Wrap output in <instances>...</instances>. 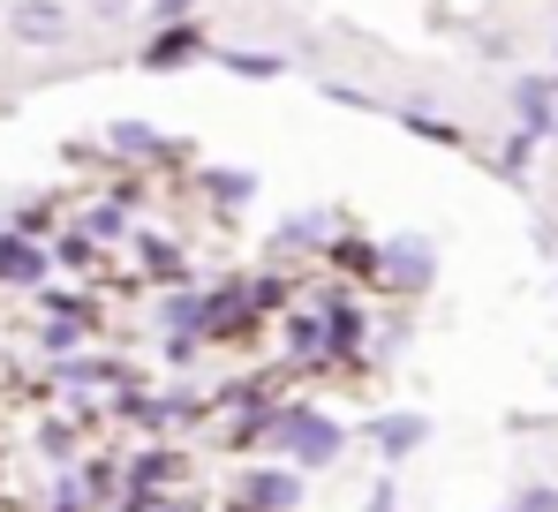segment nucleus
Masks as SVG:
<instances>
[{
	"instance_id": "nucleus-4",
	"label": "nucleus",
	"mask_w": 558,
	"mask_h": 512,
	"mask_svg": "<svg viewBox=\"0 0 558 512\" xmlns=\"http://www.w3.org/2000/svg\"><path fill=\"white\" fill-rule=\"evenodd\" d=\"M294 498H302V483H294V475H272V467L242 483V505L250 512H294Z\"/></svg>"
},
{
	"instance_id": "nucleus-17",
	"label": "nucleus",
	"mask_w": 558,
	"mask_h": 512,
	"mask_svg": "<svg viewBox=\"0 0 558 512\" xmlns=\"http://www.w3.org/2000/svg\"><path fill=\"white\" fill-rule=\"evenodd\" d=\"M151 512H189V505H151Z\"/></svg>"
},
{
	"instance_id": "nucleus-13",
	"label": "nucleus",
	"mask_w": 558,
	"mask_h": 512,
	"mask_svg": "<svg viewBox=\"0 0 558 512\" xmlns=\"http://www.w3.org/2000/svg\"><path fill=\"white\" fill-rule=\"evenodd\" d=\"M76 340H84V317H61V325L46 332V346H76Z\"/></svg>"
},
{
	"instance_id": "nucleus-3",
	"label": "nucleus",
	"mask_w": 558,
	"mask_h": 512,
	"mask_svg": "<svg viewBox=\"0 0 558 512\" xmlns=\"http://www.w3.org/2000/svg\"><path fill=\"white\" fill-rule=\"evenodd\" d=\"M513 113H521L529 136H551L558 129V76H521L513 84Z\"/></svg>"
},
{
	"instance_id": "nucleus-18",
	"label": "nucleus",
	"mask_w": 558,
	"mask_h": 512,
	"mask_svg": "<svg viewBox=\"0 0 558 512\" xmlns=\"http://www.w3.org/2000/svg\"><path fill=\"white\" fill-rule=\"evenodd\" d=\"M551 136H558V129H551Z\"/></svg>"
},
{
	"instance_id": "nucleus-5",
	"label": "nucleus",
	"mask_w": 558,
	"mask_h": 512,
	"mask_svg": "<svg viewBox=\"0 0 558 512\" xmlns=\"http://www.w3.org/2000/svg\"><path fill=\"white\" fill-rule=\"evenodd\" d=\"M196 53H204V38H196V23H167V31H159V38H151V46H144V69H182V61H196Z\"/></svg>"
},
{
	"instance_id": "nucleus-7",
	"label": "nucleus",
	"mask_w": 558,
	"mask_h": 512,
	"mask_svg": "<svg viewBox=\"0 0 558 512\" xmlns=\"http://www.w3.org/2000/svg\"><path fill=\"white\" fill-rule=\"evenodd\" d=\"M371 437H377V452H385V460H400V452H415V444L430 437V423H423V415H392V423H377Z\"/></svg>"
},
{
	"instance_id": "nucleus-6",
	"label": "nucleus",
	"mask_w": 558,
	"mask_h": 512,
	"mask_svg": "<svg viewBox=\"0 0 558 512\" xmlns=\"http://www.w3.org/2000/svg\"><path fill=\"white\" fill-rule=\"evenodd\" d=\"M377 264L392 271V287H423V279H430V249H423V242H392Z\"/></svg>"
},
{
	"instance_id": "nucleus-2",
	"label": "nucleus",
	"mask_w": 558,
	"mask_h": 512,
	"mask_svg": "<svg viewBox=\"0 0 558 512\" xmlns=\"http://www.w3.org/2000/svg\"><path fill=\"white\" fill-rule=\"evenodd\" d=\"M279 437H287V452H294V460H310V467L340 460V429L325 423V415H310V407H294V415L279 423Z\"/></svg>"
},
{
	"instance_id": "nucleus-10",
	"label": "nucleus",
	"mask_w": 558,
	"mask_h": 512,
	"mask_svg": "<svg viewBox=\"0 0 558 512\" xmlns=\"http://www.w3.org/2000/svg\"><path fill=\"white\" fill-rule=\"evenodd\" d=\"M219 61H227L234 76H279V61H272V53H219Z\"/></svg>"
},
{
	"instance_id": "nucleus-8",
	"label": "nucleus",
	"mask_w": 558,
	"mask_h": 512,
	"mask_svg": "<svg viewBox=\"0 0 558 512\" xmlns=\"http://www.w3.org/2000/svg\"><path fill=\"white\" fill-rule=\"evenodd\" d=\"M0 279H23L31 287V279H46V256L31 249V242H0Z\"/></svg>"
},
{
	"instance_id": "nucleus-12",
	"label": "nucleus",
	"mask_w": 558,
	"mask_h": 512,
	"mask_svg": "<svg viewBox=\"0 0 558 512\" xmlns=\"http://www.w3.org/2000/svg\"><path fill=\"white\" fill-rule=\"evenodd\" d=\"M84 234H98V242H113V234H121V211H92V219H84Z\"/></svg>"
},
{
	"instance_id": "nucleus-9",
	"label": "nucleus",
	"mask_w": 558,
	"mask_h": 512,
	"mask_svg": "<svg viewBox=\"0 0 558 512\" xmlns=\"http://www.w3.org/2000/svg\"><path fill=\"white\" fill-rule=\"evenodd\" d=\"M106 144H113V151H159V136H151L144 121H113V129H106Z\"/></svg>"
},
{
	"instance_id": "nucleus-11",
	"label": "nucleus",
	"mask_w": 558,
	"mask_h": 512,
	"mask_svg": "<svg viewBox=\"0 0 558 512\" xmlns=\"http://www.w3.org/2000/svg\"><path fill=\"white\" fill-rule=\"evenodd\" d=\"M211 196H219V204H242V196H250V173H211Z\"/></svg>"
},
{
	"instance_id": "nucleus-1",
	"label": "nucleus",
	"mask_w": 558,
	"mask_h": 512,
	"mask_svg": "<svg viewBox=\"0 0 558 512\" xmlns=\"http://www.w3.org/2000/svg\"><path fill=\"white\" fill-rule=\"evenodd\" d=\"M8 38L15 46H38V53L46 46H69V8L61 0H15L8 8Z\"/></svg>"
},
{
	"instance_id": "nucleus-15",
	"label": "nucleus",
	"mask_w": 558,
	"mask_h": 512,
	"mask_svg": "<svg viewBox=\"0 0 558 512\" xmlns=\"http://www.w3.org/2000/svg\"><path fill=\"white\" fill-rule=\"evenodd\" d=\"M129 8H136V0H92V15H106V23H121Z\"/></svg>"
},
{
	"instance_id": "nucleus-16",
	"label": "nucleus",
	"mask_w": 558,
	"mask_h": 512,
	"mask_svg": "<svg viewBox=\"0 0 558 512\" xmlns=\"http://www.w3.org/2000/svg\"><path fill=\"white\" fill-rule=\"evenodd\" d=\"M151 8H159V15H167V23H174V15H182L189 0H151Z\"/></svg>"
},
{
	"instance_id": "nucleus-14",
	"label": "nucleus",
	"mask_w": 558,
	"mask_h": 512,
	"mask_svg": "<svg viewBox=\"0 0 558 512\" xmlns=\"http://www.w3.org/2000/svg\"><path fill=\"white\" fill-rule=\"evenodd\" d=\"M521 512H558V490H529V498H521Z\"/></svg>"
}]
</instances>
